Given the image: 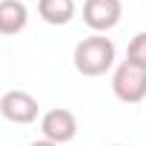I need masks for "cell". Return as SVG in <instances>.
I'll return each mask as SVG.
<instances>
[{
	"mask_svg": "<svg viewBox=\"0 0 146 146\" xmlns=\"http://www.w3.org/2000/svg\"><path fill=\"white\" fill-rule=\"evenodd\" d=\"M117 49L112 43V37L106 35H89L83 37L75 52H72V60H75V69L80 72L83 78H100L115 66Z\"/></svg>",
	"mask_w": 146,
	"mask_h": 146,
	"instance_id": "cell-1",
	"label": "cell"
},
{
	"mask_svg": "<svg viewBox=\"0 0 146 146\" xmlns=\"http://www.w3.org/2000/svg\"><path fill=\"white\" fill-rule=\"evenodd\" d=\"M112 92L123 103H140V100H146V69L123 60L115 69V75H112Z\"/></svg>",
	"mask_w": 146,
	"mask_h": 146,
	"instance_id": "cell-2",
	"label": "cell"
},
{
	"mask_svg": "<svg viewBox=\"0 0 146 146\" xmlns=\"http://www.w3.org/2000/svg\"><path fill=\"white\" fill-rule=\"evenodd\" d=\"M0 115H3L9 123H35L37 115H40V106H37V98L29 95L26 89H9L0 95Z\"/></svg>",
	"mask_w": 146,
	"mask_h": 146,
	"instance_id": "cell-3",
	"label": "cell"
},
{
	"mask_svg": "<svg viewBox=\"0 0 146 146\" xmlns=\"http://www.w3.org/2000/svg\"><path fill=\"white\" fill-rule=\"evenodd\" d=\"M123 17V3L120 0H83V23L95 35L112 32Z\"/></svg>",
	"mask_w": 146,
	"mask_h": 146,
	"instance_id": "cell-4",
	"label": "cell"
},
{
	"mask_svg": "<svg viewBox=\"0 0 146 146\" xmlns=\"http://www.w3.org/2000/svg\"><path fill=\"white\" fill-rule=\"evenodd\" d=\"M40 132H43L46 140H52L57 146H66L78 135V117H75V112H69L63 106L60 109H49L40 117Z\"/></svg>",
	"mask_w": 146,
	"mask_h": 146,
	"instance_id": "cell-5",
	"label": "cell"
},
{
	"mask_svg": "<svg viewBox=\"0 0 146 146\" xmlns=\"http://www.w3.org/2000/svg\"><path fill=\"white\" fill-rule=\"evenodd\" d=\"M29 23V9L23 0H0V35H20Z\"/></svg>",
	"mask_w": 146,
	"mask_h": 146,
	"instance_id": "cell-6",
	"label": "cell"
},
{
	"mask_svg": "<svg viewBox=\"0 0 146 146\" xmlns=\"http://www.w3.org/2000/svg\"><path fill=\"white\" fill-rule=\"evenodd\" d=\"M37 15L49 26H66L75 17V0H37Z\"/></svg>",
	"mask_w": 146,
	"mask_h": 146,
	"instance_id": "cell-7",
	"label": "cell"
},
{
	"mask_svg": "<svg viewBox=\"0 0 146 146\" xmlns=\"http://www.w3.org/2000/svg\"><path fill=\"white\" fill-rule=\"evenodd\" d=\"M126 60L135 63V66H140V69H146V32H137V35L129 40V46H126Z\"/></svg>",
	"mask_w": 146,
	"mask_h": 146,
	"instance_id": "cell-8",
	"label": "cell"
},
{
	"mask_svg": "<svg viewBox=\"0 0 146 146\" xmlns=\"http://www.w3.org/2000/svg\"><path fill=\"white\" fill-rule=\"evenodd\" d=\"M29 146H57V143H52V140H46V137H40V140H35V143H29Z\"/></svg>",
	"mask_w": 146,
	"mask_h": 146,
	"instance_id": "cell-9",
	"label": "cell"
},
{
	"mask_svg": "<svg viewBox=\"0 0 146 146\" xmlns=\"http://www.w3.org/2000/svg\"><path fill=\"white\" fill-rule=\"evenodd\" d=\"M115 146H123V143H115Z\"/></svg>",
	"mask_w": 146,
	"mask_h": 146,
	"instance_id": "cell-10",
	"label": "cell"
}]
</instances>
